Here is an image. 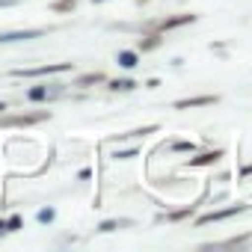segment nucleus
Wrapping results in <instances>:
<instances>
[{
	"instance_id": "1",
	"label": "nucleus",
	"mask_w": 252,
	"mask_h": 252,
	"mask_svg": "<svg viewBox=\"0 0 252 252\" xmlns=\"http://www.w3.org/2000/svg\"><path fill=\"white\" fill-rule=\"evenodd\" d=\"M51 113L48 110H39V113H27V116H3L0 119V128H27V125H36V122H48Z\"/></svg>"
},
{
	"instance_id": "2",
	"label": "nucleus",
	"mask_w": 252,
	"mask_h": 252,
	"mask_svg": "<svg viewBox=\"0 0 252 252\" xmlns=\"http://www.w3.org/2000/svg\"><path fill=\"white\" fill-rule=\"evenodd\" d=\"M71 71V63H51V65H36V68H18L12 77H48V74H63Z\"/></svg>"
},
{
	"instance_id": "3",
	"label": "nucleus",
	"mask_w": 252,
	"mask_h": 252,
	"mask_svg": "<svg viewBox=\"0 0 252 252\" xmlns=\"http://www.w3.org/2000/svg\"><path fill=\"white\" fill-rule=\"evenodd\" d=\"M243 214V205H231V208H222V211H214V214H205L196 220V225H208V222H220V220H228V217H237Z\"/></svg>"
},
{
	"instance_id": "4",
	"label": "nucleus",
	"mask_w": 252,
	"mask_h": 252,
	"mask_svg": "<svg viewBox=\"0 0 252 252\" xmlns=\"http://www.w3.org/2000/svg\"><path fill=\"white\" fill-rule=\"evenodd\" d=\"M39 36H45V30H9V33H0V45L27 42V39H39Z\"/></svg>"
},
{
	"instance_id": "5",
	"label": "nucleus",
	"mask_w": 252,
	"mask_h": 252,
	"mask_svg": "<svg viewBox=\"0 0 252 252\" xmlns=\"http://www.w3.org/2000/svg\"><path fill=\"white\" fill-rule=\"evenodd\" d=\"M217 104V95H196V98H181L175 101V110H190V107H211Z\"/></svg>"
},
{
	"instance_id": "6",
	"label": "nucleus",
	"mask_w": 252,
	"mask_h": 252,
	"mask_svg": "<svg viewBox=\"0 0 252 252\" xmlns=\"http://www.w3.org/2000/svg\"><path fill=\"white\" fill-rule=\"evenodd\" d=\"M57 92H63V86H57V83L30 86V89H27V98H30V101H45V98H51V95H57Z\"/></svg>"
},
{
	"instance_id": "7",
	"label": "nucleus",
	"mask_w": 252,
	"mask_h": 252,
	"mask_svg": "<svg viewBox=\"0 0 252 252\" xmlns=\"http://www.w3.org/2000/svg\"><path fill=\"white\" fill-rule=\"evenodd\" d=\"M193 21H196V15H172V18L160 21V33L175 30V27H184V24H193Z\"/></svg>"
},
{
	"instance_id": "8",
	"label": "nucleus",
	"mask_w": 252,
	"mask_h": 252,
	"mask_svg": "<svg viewBox=\"0 0 252 252\" xmlns=\"http://www.w3.org/2000/svg\"><path fill=\"white\" fill-rule=\"evenodd\" d=\"M119 65L122 68H137L140 65V54L137 51H119Z\"/></svg>"
},
{
	"instance_id": "9",
	"label": "nucleus",
	"mask_w": 252,
	"mask_h": 252,
	"mask_svg": "<svg viewBox=\"0 0 252 252\" xmlns=\"http://www.w3.org/2000/svg\"><path fill=\"white\" fill-rule=\"evenodd\" d=\"M107 86H110L113 92H131V89H137L140 83H137V80H131V77H122V80H110Z\"/></svg>"
},
{
	"instance_id": "10",
	"label": "nucleus",
	"mask_w": 252,
	"mask_h": 252,
	"mask_svg": "<svg viewBox=\"0 0 252 252\" xmlns=\"http://www.w3.org/2000/svg\"><path fill=\"white\" fill-rule=\"evenodd\" d=\"M220 155H222V152H205V155H199V158H190L187 166H208V163H214Z\"/></svg>"
},
{
	"instance_id": "11",
	"label": "nucleus",
	"mask_w": 252,
	"mask_h": 252,
	"mask_svg": "<svg viewBox=\"0 0 252 252\" xmlns=\"http://www.w3.org/2000/svg\"><path fill=\"white\" fill-rule=\"evenodd\" d=\"M107 77L101 74V71H92V74H80L77 80H74V86H92V83H104Z\"/></svg>"
},
{
	"instance_id": "12",
	"label": "nucleus",
	"mask_w": 252,
	"mask_h": 252,
	"mask_svg": "<svg viewBox=\"0 0 252 252\" xmlns=\"http://www.w3.org/2000/svg\"><path fill=\"white\" fill-rule=\"evenodd\" d=\"M119 225H131V222H128V220H107V222L98 225V231H116Z\"/></svg>"
},
{
	"instance_id": "13",
	"label": "nucleus",
	"mask_w": 252,
	"mask_h": 252,
	"mask_svg": "<svg viewBox=\"0 0 252 252\" xmlns=\"http://www.w3.org/2000/svg\"><path fill=\"white\" fill-rule=\"evenodd\" d=\"M74 3H77V0H57V3H51V9L54 12H71Z\"/></svg>"
},
{
	"instance_id": "14",
	"label": "nucleus",
	"mask_w": 252,
	"mask_h": 252,
	"mask_svg": "<svg viewBox=\"0 0 252 252\" xmlns=\"http://www.w3.org/2000/svg\"><path fill=\"white\" fill-rule=\"evenodd\" d=\"M160 45V36H146L143 42H140V51H155Z\"/></svg>"
},
{
	"instance_id": "15",
	"label": "nucleus",
	"mask_w": 252,
	"mask_h": 252,
	"mask_svg": "<svg viewBox=\"0 0 252 252\" xmlns=\"http://www.w3.org/2000/svg\"><path fill=\"white\" fill-rule=\"evenodd\" d=\"M21 225H24V220H21V214H12V217L6 220V231H21Z\"/></svg>"
},
{
	"instance_id": "16",
	"label": "nucleus",
	"mask_w": 252,
	"mask_h": 252,
	"mask_svg": "<svg viewBox=\"0 0 252 252\" xmlns=\"http://www.w3.org/2000/svg\"><path fill=\"white\" fill-rule=\"evenodd\" d=\"M54 217H57V214H54V208H42V211L36 214V220H39V222H45V225H48V222H54Z\"/></svg>"
},
{
	"instance_id": "17",
	"label": "nucleus",
	"mask_w": 252,
	"mask_h": 252,
	"mask_svg": "<svg viewBox=\"0 0 252 252\" xmlns=\"http://www.w3.org/2000/svg\"><path fill=\"white\" fill-rule=\"evenodd\" d=\"M169 149H172V152H193L196 146H193V143H184V140H181V143H172Z\"/></svg>"
},
{
	"instance_id": "18",
	"label": "nucleus",
	"mask_w": 252,
	"mask_h": 252,
	"mask_svg": "<svg viewBox=\"0 0 252 252\" xmlns=\"http://www.w3.org/2000/svg\"><path fill=\"white\" fill-rule=\"evenodd\" d=\"M187 214H193V208H187V211H178V214H169V220H184Z\"/></svg>"
},
{
	"instance_id": "19",
	"label": "nucleus",
	"mask_w": 252,
	"mask_h": 252,
	"mask_svg": "<svg viewBox=\"0 0 252 252\" xmlns=\"http://www.w3.org/2000/svg\"><path fill=\"white\" fill-rule=\"evenodd\" d=\"M116 158H119V160H128V158H137V152H134V149H131V152H119Z\"/></svg>"
},
{
	"instance_id": "20",
	"label": "nucleus",
	"mask_w": 252,
	"mask_h": 252,
	"mask_svg": "<svg viewBox=\"0 0 252 252\" xmlns=\"http://www.w3.org/2000/svg\"><path fill=\"white\" fill-rule=\"evenodd\" d=\"M18 3V0H0V9H3V6H15Z\"/></svg>"
},
{
	"instance_id": "21",
	"label": "nucleus",
	"mask_w": 252,
	"mask_h": 252,
	"mask_svg": "<svg viewBox=\"0 0 252 252\" xmlns=\"http://www.w3.org/2000/svg\"><path fill=\"white\" fill-rule=\"evenodd\" d=\"M6 234V220H0V237Z\"/></svg>"
},
{
	"instance_id": "22",
	"label": "nucleus",
	"mask_w": 252,
	"mask_h": 252,
	"mask_svg": "<svg viewBox=\"0 0 252 252\" xmlns=\"http://www.w3.org/2000/svg\"><path fill=\"white\" fill-rule=\"evenodd\" d=\"M243 175H252V166H246V169H243Z\"/></svg>"
},
{
	"instance_id": "23",
	"label": "nucleus",
	"mask_w": 252,
	"mask_h": 252,
	"mask_svg": "<svg viewBox=\"0 0 252 252\" xmlns=\"http://www.w3.org/2000/svg\"><path fill=\"white\" fill-rule=\"evenodd\" d=\"M3 110H6V104H3V101H0V113H3Z\"/></svg>"
},
{
	"instance_id": "24",
	"label": "nucleus",
	"mask_w": 252,
	"mask_h": 252,
	"mask_svg": "<svg viewBox=\"0 0 252 252\" xmlns=\"http://www.w3.org/2000/svg\"><path fill=\"white\" fill-rule=\"evenodd\" d=\"M92 3H101V0H92Z\"/></svg>"
}]
</instances>
